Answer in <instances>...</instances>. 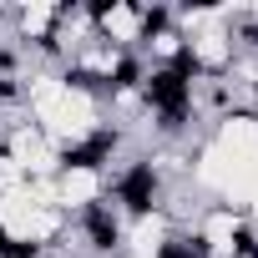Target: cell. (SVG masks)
<instances>
[{"label": "cell", "instance_id": "2", "mask_svg": "<svg viewBox=\"0 0 258 258\" xmlns=\"http://www.w3.org/2000/svg\"><path fill=\"white\" fill-rule=\"evenodd\" d=\"M177 223L162 213V208H152V213H137V218H126V228H121V258H162L172 243H177Z\"/></svg>", "mask_w": 258, "mask_h": 258}, {"label": "cell", "instance_id": "1", "mask_svg": "<svg viewBox=\"0 0 258 258\" xmlns=\"http://www.w3.org/2000/svg\"><path fill=\"white\" fill-rule=\"evenodd\" d=\"M91 31H96V41L137 56V46L147 36V6H132V0H101V6H91Z\"/></svg>", "mask_w": 258, "mask_h": 258}]
</instances>
